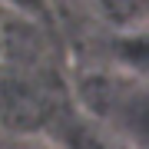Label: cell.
I'll list each match as a JSON object with an SVG mask.
<instances>
[{"label":"cell","mask_w":149,"mask_h":149,"mask_svg":"<svg viewBox=\"0 0 149 149\" xmlns=\"http://www.w3.org/2000/svg\"><path fill=\"white\" fill-rule=\"evenodd\" d=\"M7 149H60L47 133H23V136H7Z\"/></svg>","instance_id":"obj_4"},{"label":"cell","mask_w":149,"mask_h":149,"mask_svg":"<svg viewBox=\"0 0 149 149\" xmlns=\"http://www.w3.org/2000/svg\"><path fill=\"white\" fill-rule=\"evenodd\" d=\"M13 13H23L27 20H50L53 13V3L50 0H3Z\"/></svg>","instance_id":"obj_3"},{"label":"cell","mask_w":149,"mask_h":149,"mask_svg":"<svg viewBox=\"0 0 149 149\" xmlns=\"http://www.w3.org/2000/svg\"><path fill=\"white\" fill-rule=\"evenodd\" d=\"M0 149H7V133H0Z\"/></svg>","instance_id":"obj_5"},{"label":"cell","mask_w":149,"mask_h":149,"mask_svg":"<svg viewBox=\"0 0 149 149\" xmlns=\"http://www.w3.org/2000/svg\"><path fill=\"white\" fill-rule=\"evenodd\" d=\"M43 133L53 139L60 149H136L119 133H113L109 126H103L93 116H86L83 109H76L73 103L56 109L50 116V123L43 126Z\"/></svg>","instance_id":"obj_1"},{"label":"cell","mask_w":149,"mask_h":149,"mask_svg":"<svg viewBox=\"0 0 149 149\" xmlns=\"http://www.w3.org/2000/svg\"><path fill=\"white\" fill-rule=\"evenodd\" d=\"M93 10L103 17V23L123 33H136L146 20V0H93Z\"/></svg>","instance_id":"obj_2"}]
</instances>
